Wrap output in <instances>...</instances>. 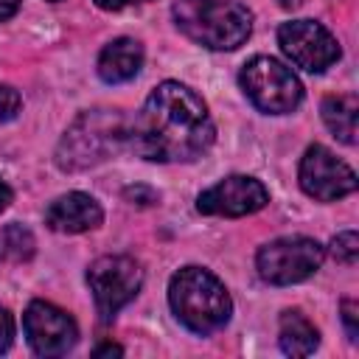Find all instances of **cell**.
I'll list each match as a JSON object with an SVG mask.
<instances>
[{"label":"cell","mask_w":359,"mask_h":359,"mask_svg":"<svg viewBox=\"0 0 359 359\" xmlns=\"http://www.w3.org/2000/svg\"><path fill=\"white\" fill-rule=\"evenodd\" d=\"M123 135H126V129H123V118L118 112H109V109L84 112L65 132L59 151H56V163L65 171L90 168V165L107 160V154L118 149Z\"/></svg>","instance_id":"cell-4"},{"label":"cell","mask_w":359,"mask_h":359,"mask_svg":"<svg viewBox=\"0 0 359 359\" xmlns=\"http://www.w3.org/2000/svg\"><path fill=\"white\" fill-rule=\"evenodd\" d=\"M174 20L188 39L210 50H233L252 31L250 8L236 0H177Z\"/></svg>","instance_id":"cell-3"},{"label":"cell","mask_w":359,"mask_h":359,"mask_svg":"<svg viewBox=\"0 0 359 359\" xmlns=\"http://www.w3.org/2000/svg\"><path fill=\"white\" fill-rule=\"evenodd\" d=\"M137 3H149V0H95V6L104 8V11H121V8L137 6Z\"/></svg>","instance_id":"cell-21"},{"label":"cell","mask_w":359,"mask_h":359,"mask_svg":"<svg viewBox=\"0 0 359 359\" xmlns=\"http://www.w3.org/2000/svg\"><path fill=\"white\" fill-rule=\"evenodd\" d=\"M8 202H11V188H8V185L0 180V213L8 208Z\"/></svg>","instance_id":"cell-23"},{"label":"cell","mask_w":359,"mask_h":359,"mask_svg":"<svg viewBox=\"0 0 359 359\" xmlns=\"http://www.w3.org/2000/svg\"><path fill=\"white\" fill-rule=\"evenodd\" d=\"M356 317H359V306L353 300H342V323H345V331H348V339L351 342H356V337H359Z\"/></svg>","instance_id":"cell-19"},{"label":"cell","mask_w":359,"mask_h":359,"mask_svg":"<svg viewBox=\"0 0 359 359\" xmlns=\"http://www.w3.org/2000/svg\"><path fill=\"white\" fill-rule=\"evenodd\" d=\"M140 67H143V45L132 36L112 39L98 56V76L107 84L129 81L140 73Z\"/></svg>","instance_id":"cell-13"},{"label":"cell","mask_w":359,"mask_h":359,"mask_svg":"<svg viewBox=\"0 0 359 359\" xmlns=\"http://www.w3.org/2000/svg\"><path fill=\"white\" fill-rule=\"evenodd\" d=\"M325 126L334 132V137H339L342 143H356V118H359V101L356 95L345 93V95H328L320 107Z\"/></svg>","instance_id":"cell-15"},{"label":"cell","mask_w":359,"mask_h":359,"mask_svg":"<svg viewBox=\"0 0 359 359\" xmlns=\"http://www.w3.org/2000/svg\"><path fill=\"white\" fill-rule=\"evenodd\" d=\"M266 202H269V191L264 188L261 180L233 174V177L219 180L208 191H202L199 199H196V210L208 213V216L236 219V216H247V213L261 210Z\"/></svg>","instance_id":"cell-11"},{"label":"cell","mask_w":359,"mask_h":359,"mask_svg":"<svg viewBox=\"0 0 359 359\" xmlns=\"http://www.w3.org/2000/svg\"><path fill=\"white\" fill-rule=\"evenodd\" d=\"M168 303L174 317L194 334L219 331L233 311L224 283L202 266H182L180 272L171 275Z\"/></svg>","instance_id":"cell-2"},{"label":"cell","mask_w":359,"mask_h":359,"mask_svg":"<svg viewBox=\"0 0 359 359\" xmlns=\"http://www.w3.org/2000/svg\"><path fill=\"white\" fill-rule=\"evenodd\" d=\"M20 8V0H0V20H8Z\"/></svg>","instance_id":"cell-22"},{"label":"cell","mask_w":359,"mask_h":359,"mask_svg":"<svg viewBox=\"0 0 359 359\" xmlns=\"http://www.w3.org/2000/svg\"><path fill=\"white\" fill-rule=\"evenodd\" d=\"M11 337H14V320H11V314L6 309H0V353L8 351Z\"/></svg>","instance_id":"cell-20"},{"label":"cell","mask_w":359,"mask_h":359,"mask_svg":"<svg viewBox=\"0 0 359 359\" xmlns=\"http://www.w3.org/2000/svg\"><path fill=\"white\" fill-rule=\"evenodd\" d=\"M104 353H123V348L121 345H112V342H104V345L95 348V356H104Z\"/></svg>","instance_id":"cell-24"},{"label":"cell","mask_w":359,"mask_h":359,"mask_svg":"<svg viewBox=\"0 0 359 359\" xmlns=\"http://www.w3.org/2000/svg\"><path fill=\"white\" fill-rule=\"evenodd\" d=\"M300 3H303V0H280L283 8H294V6H300Z\"/></svg>","instance_id":"cell-25"},{"label":"cell","mask_w":359,"mask_h":359,"mask_svg":"<svg viewBox=\"0 0 359 359\" xmlns=\"http://www.w3.org/2000/svg\"><path fill=\"white\" fill-rule=\"evenodd\" d=\"M323 247L309 236H283L264 244L255 255L258 275L266 283L289 286L314 275L323 264Z\"/></svg>","instance_id":"cell-6"},{"label":"cell","mask_w":359,"mask_h":359,"mask_svg":"<svg viewBox=\"0 0 359 359\" xmlns=\"http://www.w3.org/2000/svg\"><path fill=\"white\" fill-rule=\"evenodd\" d=\"M0 252H8L14 261H25L34 252V236L20 224H8L0 233Z\"/></svg>","instance_id":"cell-16"},{"label":"cell","mask_w":359,"mask_h":359,"mask_svg":"<svg viewBox=\"0 0 359 359\" xmlns=\"http://www.w3.org/2000/svg\"><path fill=\"white\" fill-rule=\"evenodd\" d=\"M278 45L286 59L309 73H323L339 59L334 34L314 20H292L278 28Z\"/></svg>","instance_id":"cell-8"},{"label":"cell","mask_w":359,"mask_h":359,"mask_svg":"<svg viewBox=\"0 0 359 359\" xmlns=\"http://www.w3.org/2000/svg\"><path fill=\"white\" fill-rule=\"evenodd\" d=\"M20 104H22L20 93L14 87H8V84H0V123L11 121L20 112Z\"/></svg>","instance_id":"cell-18"},{"label":"cell","mask_w":359,"mask_h":359,"mask_svg":"<svg viewBox=\"0 0 359 359\" xmlns=\"http://www.w3.org/2000/svg\"><path fill=\"white\" fill-rule=\"evenodd\" d=\"M300 188L320 202H337L356 191V174L334 151L314 143L300 160Z\"/></svg>","instance_id":"cell-9"},{"label":"cell","mask_w":359,"mask_h":359,"mask_svg":"<svg viewBox=\"0 0 359 359\" xmlns=\"http://www.w3.org/2000/svg\"><path fill=\"white\" fill-rule=\"evenodd\" d=\"M132 146L151 163H191L213 143V121L205 101L180 81L151 90L132 126Z\"/></svg>","instance_id":"cell-1"},{"label":"cell","mask_w":359,"mask_h":359,"mask_svg":"<svg viewBox=\"0 0 359 359\" xmlns=\"http://www.w3.org/2000/svg\"><path fill=\"white\" fill-rule=\"evenodd\" d=\"M95 309L104 320L115 317L143 286V269L129 255H101L87 269Z\"/></svg>","instance_id":"cell-7"},{"label":"cell","mask_w":359,"mask_h":359,"mask_svg":"<svg viewBox=\"0 0 359 359\" xmlns=\"http://www.w3.org/2000/svg\"><path fill=\"white\" fill-rule=\"evenodd\" d=\"M331 252L342 264H356V258H359V238H356V233L345 230V233L334 236L331 238Z\"/></svg>","instance_id":"cell-17"},{"label":"cell","mask_w":359,"mask_h":359,"mask_svg":"<svg viewBox=\"0 0 359 359\" xmlns=\"http://www.w3.org/2000/svg\"><path fill=\"white\" fill-rule=\"evenodd\" d=\"M238 81L244 95L261 112H269V115L292 112L303 98V87L292 73V67H286L272 56H252L241 67Z\"/></svg>","instance_id":"cell-5"},{"label":"cell","mask_w":359,"mask_h":359,"mask_svg":"<svg viewBox=\"0 0 359 359\" xmlns=\"http://www.w3.org/2000/svg\"><path fill=\"white\" fill-rule=\"evenodd\" d=\"M278 339H280L283 353H289V356H309L320 345V334L311 325V320L306 314L294 311V309L280 314V334H278Z\"/></svg>","instance_id":"cell-14"},{"label":"cell","mask_w":359,"mask_h":359,"mask_svg":"<svg viewBox=\"0 0 359 359\" xmlns=\"http://www.w3.org/2000/svg\"><path fill=\"white\" fill-rule=\"evenodd\" d=\"M101 219H104L101 205L81 191H70L59 196L45 210V224L56 233H87V230H95Z\"/></svg>","instance_id":"cell-12"},{"label":"cell","mask_w":359,"mask_h":359,"mask_svg":"<svg viewBox=\"0 0 359 359\" xmlns=\"http://www.w3.org/2000/svg\"><path fill=\"white\" fill-rule=\"evenodd\" d=\"M22 331H25L31 351L39 356H62L79 339L76 320L65 309L45 303V300L28 303L22 314Z\"/></svg>","instance_id":"cell-10"}]
</instances>
